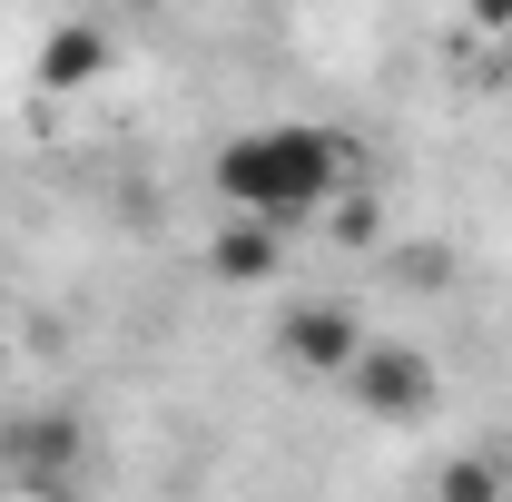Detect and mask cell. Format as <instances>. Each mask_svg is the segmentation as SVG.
Masks as SVG:
<instances>
[{
    "label": "cell",
    "mask_w": 512,
    "mask_h": 502,
    "mask_svg": "<svg viewBox=\"0 0 512 502\" xmlns=\"http://www.w3.org/2000/svg\"><path fill=\"white\" fill-rule=\"evenodd\" d=\"M345 188V138L335 128H247V138H227L217 148V197H227V217H266V227H306L316 207H335Z\"/></svg>",
    "instance_id": "1"
},
{
    "label": "cell",
    "mask_w": 512,
    "mask_h": 502,
    "mask_svg": "<svg viewBox=\"0 0 512 502\" xmlns=\"http://www.w3.org/2000/svg\"><path fill=\"white\" fill-rule=\"evenodd\" d=\"M79 453H89L79 414H10V424H0V473H10V483L60 493V483H79Z\"/></svg>",
    "instance_id": "2"
},
{
    "label": "cell",
    "mask_w": 512,
    "mask_h": 502,
    "mask_svg": "<svg viewBox=\"0 0 512 502\" xmlns=\"http://www.w3.org/2000/svg\"><path fill=\"white\" fill-rule=\"evenodd\" d=\"M345 394H355L375 424H404V414H424L434 375H424V355H404V345H365V355L345 365Z\"/></svg>",
    "instance_id": "3"
},
{
    "label": "cell",
    "mask_w": 512,
    "mask_h": 502,
    "mask_svg": "<svg viewBox=\"0 0 512 502\" xmlns=\"http://www.w3.org/2000/svg\"><path fill=\"white\" fill-rule=\"evenodd\" d=\"M355 355H365V335H355L345 306H296V315H286V365H296V375H335V384H345Z\"/></svg>",
    "instance_id": "4"
},
{
    "label": "cell",
    "mask_w": 512,
    "mask_h": 502,
    "mask_svg": "<svg viewBox=\"0 0 512 502\" xmlns=\"http://www.w3.org/2000/svg\"><path fill=\"white\" fill-rule=\"evenodd\" d=\"M99 69H109V30H99V20H60V30L40 40V89H60V99L89 89Z\"/></svg>",
    "instance_id": "5"
},
{
    "label": "cell",
    "mask_w": 512,
    "mask_h": 502,
    "mask_svg": "<svg viewBox=\"0 0 512 502\" xmlns=\"http://www.w3.org/2000/svg\"><path fill=\"white\" fill-rule=\"evenodd\" d=\"M217 276H276V227L266 217H227V237H217Z\"/></svg>",
    "instance_id": "6"
},
{
    "label": "cell",
    "mask_w": 512,
    "mask_h": 502,
    "mask_svg": "<svg viewBox=\"0 0 512 502\" xmlns=\"http://www.w3.org/2000/svg\"><path fill=\"white\" fill-rule=\"evenodd\" d=\"M444 502H503L493 453H453V463H444Z\"/></svg>",
    "instance_id": "7"
},
{
    "label": "cell",
    "mask_w": 512,
    "mask_h": 502,
    "mask_svg": "<svg viewBox=\"0 0 512 502\" xmlns=\"http://www.w3.org/2000/svg\"><path fill=\"white\" fill-rule=\"evenodd\" d=\"M463 20L473 30H512V0H463Z\"/></svg>",
    "instance_id": "8"
}]
</instances>
